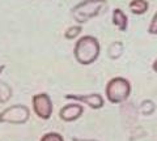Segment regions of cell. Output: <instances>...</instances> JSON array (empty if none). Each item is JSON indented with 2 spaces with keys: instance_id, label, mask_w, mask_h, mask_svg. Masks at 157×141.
I'll return each instance as SVG.
<instances>
[{
  "instance_id": "6da1fadb",
  "label": "cell",
  "mask_w": 157,
  "mask_h": 141,
  "mask_svg": "<svg viewBox=\"0 0 157 141\" xmlns=\"http://www.w3.org/2000/svg\"><path fill=\"white\" fill-rule=\"evenodd\" d=\"M101 54V45L93 35H82L75 43L73 56L75 60L81 65L93 64Z\"/></svg>"
},
{
  "instance_id": "7a4b0ae2",
  "label": "cell",
  "mask_w": 157,
  "mask_h": 141,
  "mask_svg": "<svg viewBox=\"0 0 157 141\" xmlns=\"http://www.w3.org/2000/svg\"><path fill=\"white\" fill-rule=\"evenodd\" d=\"M107 7V0H82L71 9V16L73 21L78 25L88 22L92 18L100 16Z\"/></svg>"
},
{
  "instance_id": "3957f363",
  "label": "cell",
  "mask_w": 157,
  "mask_h": 141,
  "mask_svg": "<svg viewBox=\"0 0 157 141\" xmlns=\"http://www.w3.org/2000/svg\"><path fill=\"white\" fill-rule=\"evenodd\" d=\"M131 84L124 77H113L105 86L106 99L113 105L123 103L130 98Z\"/></svg>"
},
{
  "instance_id": "277c9868",
  "label": "cell",
  "mask_w": 157,
  "mask_h": 141,
  "mask_svg": "<svg viewBox=\"0 0 157 141\" xmlns=\"http://www.w3.org/2000/svg\"><path fill=\"white\" fill-rule=\"evenodd\" d=\"M30 118V109L26 105H12L0 113V123L25 124Z\"/></svg>"
},
{
  "instance_id": "5b68a950",
  "label": "cell",
  "mask_w": 157,
  "mask_h": 141,
  "mask_svg": "<svg viewBox=\"0 0 157 141\" xmlns=\"http://www.w3.org/2000/svg\"><path fill=\"white\" fill-rule=\"evenodd\" d=\"M33 113L36 114L39 119L48 120L52 115L54 105L51 101V97L47 93H37L32 98Z\"/></svg>"
},
{
  "instance_id": "8992f818",
  "label": "cell",
  "mask_w": 157,
  "mask_h": 141,
  "mask_svg": "<svg viewBox=\"0 0 157 141\" xmlns=\"http://www.w3.org/2000/svg\"><path fill=\"white\" fill-rule=\"evenodd\" d=\"M66 99L73 102H78L81 105H86L88 107L93 110H100L104 107L105 99L100 93H90V94H66Z\"/></svg>"
},
{
  "instance_id": "52a82bcc",
  "label": "cell",
  "mask_w": 157,
  "mask_h": 141,
  "mask_svg": "<svg viewBox=\"0 0 157 141\" xmlns=\"http://www.w3.org/2000/svg\"><path fill=\"white\" fill-rule=\"evenodd\" d=\"M82 114H84V106L78 102L67 103L59 110V118L66 123H72V121L80 119Z\"/></svg>"
},
{
  "instance_id": "ba28073f",
  "label": "cell",
  "mask_w": 157,
  "mask_h": 141,
  "mask_svg": "<svg viewBox=\"0 0 157 141\" xmlns=\"http://www.w3.org/2000/svg\"><path fill=\"white\" fill-rule=\"evenodd\" d=\"M111 22L113 25L118 28V30L121 32H126L128 28V17L127 14L122 11L121 8H115L113 11V16H111Z\"/></svg>"
},
{
  "instance_id": "9c48e42d",
  "label": "cell",
  "mask_w": 157,
  "mask_h": 141,
  "mask_svg": "<svg viewBox=\"0 0 157 141\" xmlns=\"http://www.w3.org/2000/svg\"><path fill=\"white\" fill-rule=\"evenodd\" d=\"M128 9L132 14L136 16H141L148 12L149 9V3L147 0H131L128 3Z\"/></svg>"
},
{
  "instance_id": "30bf717a",
  "label": "cell",
  "mask_w": 157,
  "mask_h": 141,
  "mask_svg": "<svg viewBox=\"0 0 157 141\" xmlns=\"http://www.w3.org/2000/svg\"><path fill=\"white\" fill-rule=\"evenodd\" d=\"M12 95H13L12 87L9 86L7 82L0 81V103H6V102H8L12 98Z\"/></svg>"
},
{
  "instance_id": "8fae6325",
  "label": "cell",
  "mask_w": 157,
  "mask_h": 141,
  "mask_svg": "<svg viewBox=\"0 0 157 141\" xmlns=\"http://www.w3.org/2000/svg\"><path fill=\"white\" fill-rule=\"evenodd\" d=\"M82 32V28L81 25H76V26H70V28H67L66 29V32H64V38L68 41H71V39H76V38L80 35Z\"/></svg>"
},
{
  "instance_id": "7c38bea8",
  "label": "cell",
  "mask_w": 157,
  "mask_h": 141,
  "mask_svg": "<svg viewBox=\"0 0 157 141\" xmlns=\"http://www.w3.org/2000/svg\"><path fill=\"white\" fill-rule=\"evenodd\" d=\"M39 141H64L63 136L56 132H47L41 137Z\"/></svg>"
},
{
  "instance_id": "4fadbf2b",
  "label": "cell",
  "mask_w": 157,
  "mask_h": 141,
  "mask_svg": "<svg viewBox=\"0 0 157 141\" xmlns=\"http://www.w3.org/2000/svg\"><path fill=\"white\" fill-rule=\"evenodd\" d=\"M155 107H156V106H155V103H153V102H152V101H143V103H141V106H140V111H141V113H143V114H152V113H153V111H155Z\"/></svg>"
},
{
  "instance_id": "5bb4252c",
  "label": "cell",
  "mask_w": 157,
  "mask_h": 141,
  "mask_svg": "<svg viewBox=\"0 0 157 141\" xmlns=\"http://www.w3.org/2000/svg\"><path fill=\"white\" fill-rule=\"evenodd\" d=\"M148 33L152 34V35H157V12L153 14V17H152V20L149 22Z\"/></svg>"
},
{
  "instance_id": "9a60e30c",
  "label": "cell",
  "mask_w": 157,
  "mask_h": 141,
  "mask_svg": "<svg viewBox=\"0 0 157 141\" xmlns=\"http://www.w3.org/2000/svg\"><path fill=\"white\" fill-rule=\"evenodd\" d=\"M72 141H97V140H93V139H77V137H75V139H72Z\"/></svg>"
},
{
  "instance_id": "2e32d148",
  "label": "cell",
  "mask_w": 157,
  "mask_h": 141,
  "mask_svg": "<svg viewBox=\"0 0 157 141\" xmlns=\"http://www.w3.org/2000/svg\"><path fill=\"white\" fill-rule=\"evenodd\" d=\"M152 69H153L156 73H157V59L153 61V64H152Z\"/></svg>"
},
{
  "instance_id": "e0dca14e",
  "label": "cell",
  "mask_w": 157,
  "mask_h": 141,
  "mask_svg": "<svg viewBox=\"0 0 157 141\" xmlns=\"http://www.w3.org/2000/svg\"><path fill=\"white\" fill-rule=\"evenodd\" d=\"M4 69H6V65H4V64H0V75H2L3 72H4Z\"/></svg>"
}]
</instances>
